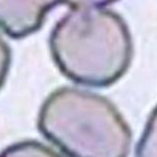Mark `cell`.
Segmentation results:
<instances>
[{
  "instance_id": "1",
  "label": "cell",
  "mask_w": 157,
  "mask_h": 157,
  "mask_svg": "<svg viewBox=\"0 0 157 157\" xmlns=\"http://www.w3.org/2000/svg\"><path fill=\"white\" fill-rule=\"evenodd\" d=\"M69 10L49 36L52 58L71 81L88 87H108L125 75L134 44L125 21L110 2L70 1Z\"/></svg>"
},
{
  "instance_id": "2",
  "label": "cell",
  "mask_w": 157,
  "mask_h": 157,
  "mask_svg": "<svg viewBox=\"0 0 157 157\" xmlns=\"http://www.w3.org/2000/svg\"><path fill=\"white\" fill-rule=\"evenodd\" d=\"M40 134L67 157H127L132 134L110 101L90 90L60 87L41 105Z\"/></svg>"
},
{
  "instance_id": "3",
  "label": "cell",
  "mask_w": 157,
  "mask_h": 157,
  "mask_svg": "<svg viewBox=\"0 0 157 157\" xmlns=\"http://www.w3.org/2000/svg\"><path fill=\"white\" fill-rule=\"evenodd\" d=\"M63 3L43 0H0V30L14 39L29 36L41 28L50 10Z\"/></svg>"
},
{
  "instance_id": "4",
  "label": "cell",
  "mask_w": 157,
  "mask_h": 157,
  "mask_svg": "<svg viewBox=\"0 0 157 157\" xmlns=\"http://www.w3.org/2000/svg\"><path fill=\"white\" fill-rule=\"evenodd\" d=\"M0 157H63L46 145L36 141H23L8 146Z\"/></svg>"
},
{
  "instance_id": "5",
  "label": "cell",
  "mask_w": 157,
  "mask_h": 157,
  "mask_svg": "<svg viewBox=\"0 0 157 157\" xmlns=\"http://www.w3.org/2000/svg\"><path fill=\"white\" fill-rule=\"evenodd\" d=\"M137 157H156V114L153 111L148 121L140 143L138 145Z\"/></svg>"
},
{
  "instance_id": "6",
  "label": "cell",
  "mask_w": 157,
  "mask_h": 157,
  "mask_svg": "<svg viewBox=\"0 0 157 157\" xmlns=\"http://www.w3.org/2000/svg\"><path fill=\"white\" fill-rule=\"evenodd\" d=\"M10 49L6 42L0 36V88L4 84L10 67Z\"/></svg>"
}]
</instances>
